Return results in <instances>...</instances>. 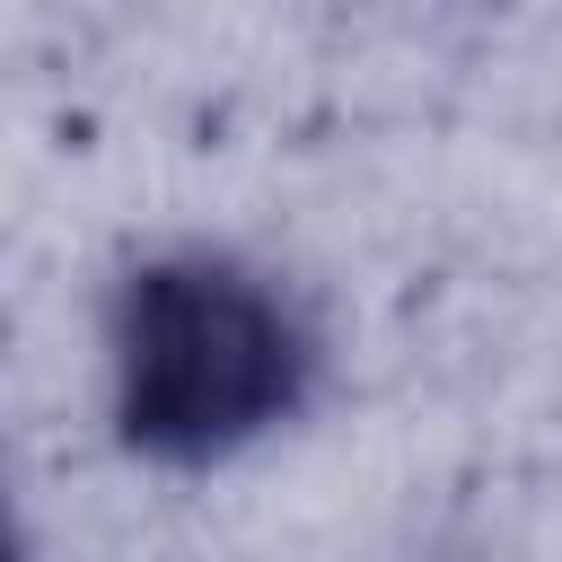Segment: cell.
I'll return each mask as SVG.
<instances>
[{"label": "cell", "mask_w": 562, "mask_h": 562, "mask_svg": "<svg viewBox=\"0 0 562 562\" xmlns=\"http://www.w3.org/2000/svg\"><path fill=\"white\" fill-rule=\"evenodd\" d=\"M316 342L228 255H158L114 299V430L149 465H220L307 404Z\"/></svg>", "instance_id": "obj_1"}, {"label": "cell", "mask_w": 562, "mask_h": 562, "mask_svg": "<svg viewBox=\"0 0 562 562\" xmlns=\"http://www.w3.org/2000/svg\"><path fill=\"white\" fill-rule=\"evenodd\" d=\"M0 562H26V536H18V509H9V492H0Z\"/></svg>", "instance_id": "obj_2"}]
</instances>
